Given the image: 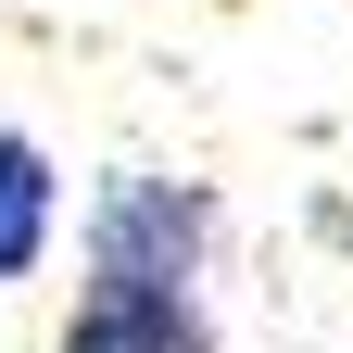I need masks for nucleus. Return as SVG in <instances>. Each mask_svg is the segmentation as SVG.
<instances>
[{
    "instance_id": "f257e3e1",
    "label": "nucleus",
    "mask_w": 353,
    "mask_h": 353,
    "mask_svg": "<svg viewBox=\"0 0 353 353\" xmlns=\"http://www.w3.org/2000/svg\"><path fill=\"white\" fill-rule=\"evenodd\" d=\"M214 190L202 176H164V164H114L88 190V278H126V290H202L214 278Z\"/></svg>"
},
{
    "instance_id": "f03ea898",
    "label": "nucleus",
    "mask_w": 353,
    "mask_h": 353,
    "mask_svg": "<svg viewBox=\"0 0 353 353\" xmlns=\"http://www.w3.org/2000/svg\"><path fill=\"white\" fill-rule=\"evenodd\" d=\"M51 353H228L202 316V290H126V278H76Z\"/></svg>"
},
{
    "instance_id": "7ed1b4c3",
    "label": "nucleus",
    "mask_w": 353,
    "mask_h": 353,
    "mask_svg": "<svg viewBox=\"0 0 353 353\" xmlns=\"http://www.w3.org/2000/svg\"><path fill=\"white\" fill-rule=\"evenodd\" d=\"M51 228H63V176H51V152H38L26 126H0V290L51 265Z\"/></svg>"
}]
</instances>
